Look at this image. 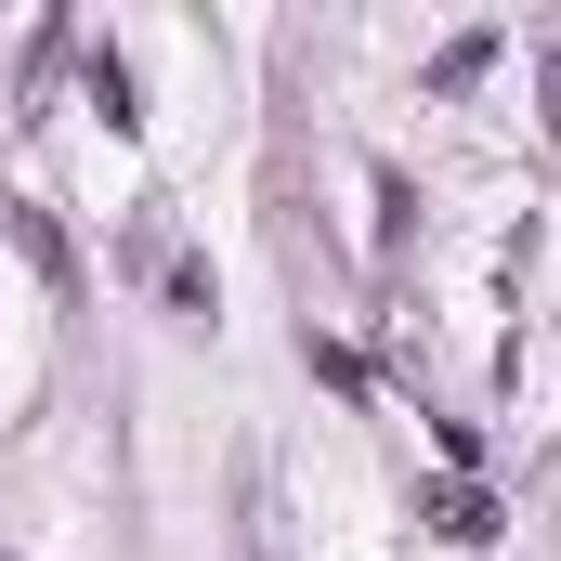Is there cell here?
Here are the masks:
<instances>
[{"instance_id":"3","label":"cell","mask_w":561,"mask_h":561,"mask_svg":"<svg viewBox=\"0 0 561 561\" xmlns=\"http://www.w3.org/2000/svg\"><path fill=\"white\" fill-rule=\"evenodd\" d=\"M92 105H105V131H131L144 105H131V66H118V53H92Z\"/></svg>"},{"instance_id":"5","label":"cell","mask_w":561,"mask_h":561,"mask_svg":"<svg viewBox=\"0 0 561 561\" xmlns=\"http://www.w3.org/2000/svg\"><path fill=\"white\" fill-rule=\"evenodd\" d=\"M0 561H13V549H0Z\"/></svg>"},{"instance_id":"1","label":"cell","mask_w":561,"mask_h":561,"mask_svg":"<svg viewBox=\"0 0 561 561\" xmlns=\"http://www.w3.org/2000/svg\"><path fill=\"white\" fill-rule=\"evenodd\" d=\"M483 66H496V26H457V39H444V53H431V92H470V79H483Z\"/></svg>"},{"instance_id":"2","label":"cell","mask_w":561,"mask_h":561,"mask_svg":"<svg viewBox=\"0 0 561 561\" xmlns=\"http://www.w3.org/2000/svg\"><path fill=\"white\" fill-rule=\"evenodd\" d=\"M431 523H444L457 549H483V536H496V496H483V483H444V496H431Z\"/></svg>"},{"instance_id":"4","label":"cell","mask_w":561,"mask_h":561,"mask_svg":"<svg viewBox=\"0 0 561 561\" xmlns=\"http://www.w3.org/2000/svg\"><path fill=\"white\" fill-rule=\"evenodd\" d=\"M13 236H26V262H39V275H53V287H79V262H66V236H53L39 209H13Z\"/></svg>"}]
</instances>
